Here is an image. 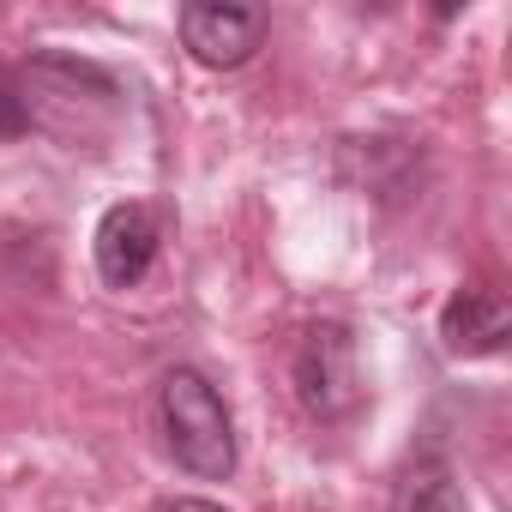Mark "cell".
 I'll return each instance as SVG.
<instances>
[{"instance_id":"obj_8","label":"cell","mask_w":512,"mask_h":512,"mask_svg":"<svg viewBox=\"0 0 512 512\" xmlns=\"http://www.w3.org/2000/svg\"><path fill=\"white\" fill-rule=\"evenodd\" d=\"M157 512H229V506H217V500H199V494H181V500H163Z\"/></svg>"},{"instance_id":"obj_7","label":"cell","mask_w":512,"mask_h":512,"mask_svg":"<svg viewBox=\"0 0 512 512\" xmlns=\"http://www.w3.org/2000/svg\"><path fill=\"white\" fill-rule=\"evenodd\" d=\"M31 133V97L19 91L13 73H0V139H25Z\"/></svg>"},{"instance_id":"obj_3","label":"cell","mask_w":512,"mask_h":512,"mask_svg":"<svg viewBox=\"0 0 512 512\" xmlns=\"http://www.w3.org/2000/svg\"><path fill=\"white\" fill-rule=\"evenodd\" d=\"M272 19L260 7H235V0H187L181 7V49L199 61V67H247L260 55Z\"/></svg>"},{"instance_id":"obj_5","label":"cell","mask_w":512,"mask_h":512,"mask_svg":"<svg viewBox=\"0 0 512 512\" xmlns=\"http://www.w3.org/2000/svg\"><path fill=\"white\" fill-rule=\"evenodd\" d=\"M440 338H446L452 356H494V350H506L512 314H506L500 290H482V284L452 290V302L440 308Z\"/></svg>"},{"instance_id":"obj_2","label":"cell","mask_w":512,"mask_h":512,"mask_svg":"<svg viewBox=\"0 0 512 512\" xmlns=\"http://www.w3.org/2000/svg\"><path fill=\"white\" fill-rule=\"evenodd\" d=\"M296 398L308 404V416H344L362 398V368H356V338L338 320H320L302 332L296 350Z\"/></svg>"},{"instance_id":"obj_1","label":"cell","mask_w":512,"mask_h":512,"mask_svg":"<svg viewBox=\"0 0 512 512\" xmlns=\"http://www.w3.org/2000/svg\"><path fill=\"white\" fill-rule=\"evenodd\" d=\"M157 428L169 458L199 476V482H223L235 470V422L223 392L199 374V368H169L157 380Z\"/></svg>"},{"instance_id":"obj_4","label":"cell","mask_w":512,"mask_h":512,"mask_svg":"<svg viewBox=\"0 0 512 512\" xmlns=\"http://www.w3.org/2000/svg\"><path fill=\"white\" fill-rule=\"evenodd\" d=\"M157 247H163V229H157V211H151V205H139V199L109 205L103 223H97V241H91L97 278H103L109 290L145 284V272L157 266Z\"/></svg>"},{"instance_id":"obj_6","label":"cell","mask_w":512,"mask_h":512,"mask_svg":"<svg viewBox=\"0 0 512 512\" xmlns=\"http://www.w3.org/2000/svg\"><path fill=\"white\" fill-rule=\"evenodd\" d=\"M386 512H470V500H464L452 464H440V458H416V464L392 482Z\"/></svg>"}]
</instances>
